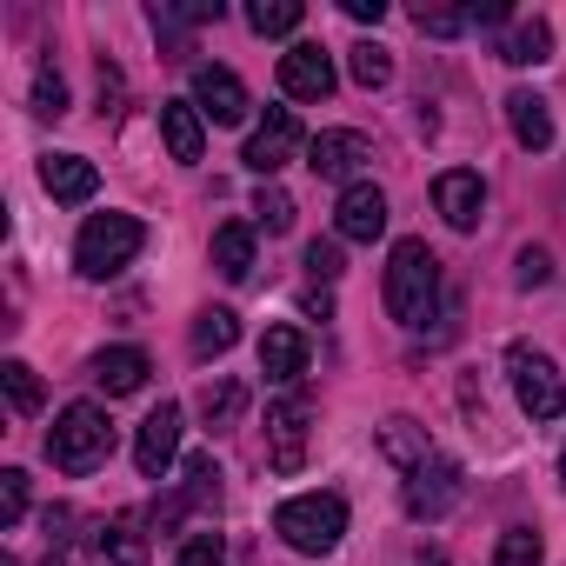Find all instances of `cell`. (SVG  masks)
<instances>
[{"label": "cell", "mask_w": 566, "mask_h": 566, "mask_svg": "<svg viewBox=\"0 0 566 566\" xmlns=\"http://www.w3.org/2000/svg\"><path fill=\"white\" fill-rule=\"evenodd\" d=\"M387 314L407 334H420L440 314V260H433L427 240H394V253H387Z\"/></svg>", "instance_id": "1"}, {"label": "cell", "mask_w": 566, "mask_h": 566, "mask_svg": "<svg viewBox=\"0 0 566 566\" xmlns=\"http://www.w3.org/2000/svg\"><path fill=\"white\" fill-rule=\"evenodd\" d=\"M107 453H114V420L94 407V400H74V407H61V420H54V433H48V460L61 467V473H94V467H107Z\"/></svg>", "instance_id": "2"}, {"label": "cell", "mask_w": 566, "mask_h": 566, "mask_svg": "<svg viewBox=\"0 0 566 566\" xmlns=\"http://www.w3.org/2000/svg\"><path fill=\"white\" fill-rule=\"evenodd\" d=\"M273 533L294 553H334L340 533H347V500L340 493H294V500H280Z\"/></svg>", "instance_id": "3"}, {"label": "cell", "mask_w": 566, "mask_h": 566, "mask_svg": "<svg viewBox=\"0 0 566 566\" xmlns=\"http://www.w3.org/2000/svg\"><path fill=\"white\" fill-rule=\"evenodd\" d=\"M140 247H147V227H140L134 213H94V220L81 227V240H74V266H81L87 280H114Z\"/></svg>", "instance_id": "4"}, {"label": "cell", "mask_w": 566, "mask_h": 566, "mask_svg": "<svg viewBox=\"0 0 566 566\" xmlns=\"http://www.w3.org/2000/svg\"><path fill=\"white\" fill-rule=\"evenodd\" d=\"M506 380H513L526 420H559V413H566V374H559L539 347L513 340V347H506Z\"/></svg>", "instance_id": "5"}, {"label": "cell", "mask_w": 566, "mask_h": 566, "mask_svg": "<svg viewBox=\"0 0 566 566\" xmlns=\"http://www.w3.org/2000/svg\"><path fill=\"white\" fill-rule=\"evenodd\" d=\"M307 433H314V400L307 394H287L266 407V460L280 473H301L307 467Z\"/></svg>", "instance_id": "6"}, {"label": "cell", "mask_w": 566, "mask_h": 566, "mask_svg": "<svg viewBox=\"0 0 566 566\" xmlns=\"http://www.w3.org/2000/svg\"><path fill=\"white\" fill-rule=\"evenodd\" d=\"M301 147H307V134H301L294 107H266V120H260V127L247 134V154H240V160H247V167H253L260 180H273V174L287 167V160H294Z\"/></svg>", "instance_id": "7"}, {"label": "cell", "mask_w": 566, "mask_h": 566, "mask_svg": "<svg viewBox=\"0 0 566 566\" xmlns=\"http://www.w3.org/2000/svg\"><path fill=\"white\" fill-rule=\"evenodd\" d=\"M400 500H407V513H413V520H447V513H453V500H460V467H453V460H440V453H433V460H420V467L407 473V493H400Z\"/></svg>", "instance_id": "8"}, {"label": "cell", "mask_w": 566, "mask_h": 566, "mask_svg": "<svg viewBox=\"0 0 566 566\" xmlns=\"http://www.w3.org/2000/svg\"><path fill=\"white\" fill-rule=\"evenodd\" d=\"M280 94L294 101H327L334 94V54L321 41H294L287 54H280Z\"/></svg>", "instance_id": "9"}, {"label": "cell", "mask_w": 566, "mask_h": 566, "mask_svg": "<svg viewBox=\"0 0 566 566\" xmlns=\"http://www.w3.org/2000/svg\"><path fill=\"white\" fill-rule=\"evenodd\" d=\"M374 160V147H367V134H354V127H327V134H314L307 140V167L321 174V180H347L354 187V174Z\"/></svg>", "instance_id": "10"}, {"label": "cell", "mask_w": 566, "mask_h": 566, "mask_svg": "<svg viewBox=\"0 0 566 566\" xmlns=\"http://www.w3.org/2000/svg\"><path fill=\"white\" fill-rule=\"evenodd\" d=\"M174 453H180V407L160 400V407L140 420V433H134V467H140L147 480H167Z\"/></svg>", "instance_id": "11"}, {"label": "cell", "mask_w": 566, "mask_h": 566, "mask_svg": "<svg viewBox=\"0 0 566 566\" xmlns=\"http://www.w3.org/2000/svg\"><path fill=\"white\" fill-rule=\"evenodd\" d=\"M193 107H200L213 127H240L253 101H247V87H240L233 67H193Z\"/></svg>", "instance_id": "12"}, {"label": "cell", "mask_w": 566, "mask_h": 566, "mask_svg": "<svg viewBox=\"0 0 566 566\" xmlns=\"http://www.w3.org/2000/svg\"><path fill=\"white\" fill-rule=\"evenodd\" d=\"M433 207L447 213V227L473 233V227L486 220V180H480L473 167H447V174L433 180Z\"/></svg>", "instance_id": "13"}, {"label": "cell", "mask_w": 566, "mask_h": 566, "mask_svg": "<svg viewBox=\"0 0 566 566\" xmlns=\"http://www.w3.org/2000/svg\"><path fill=\"white\" fill-rule=\"evenodd\" d=\"M334 227H340V240H380L387 233V193L374 187V180H354L347 193H340V207H334Z\"/></svg>", "instance_id": "14"}, {"label": "cell", "mask_w": 566, "mask_h": 566, "mask_svg": "<svg viewBox=\"0 0 566 566\" xmlns=\"http://www.w3.org/2000/svg\"><path fill=\"white\" fill-rule=\"evenodd\" d=\"M260 374H266L273 387H301V374H307V334H301V327H266V340H260Z\"/></svg>", "instance_id": "15"}, {"label": "cell", "mask_w": 566, "mask_h": 566, "mask_svg": "<svg viewBox=\"0 0 566 566\" xmlns=\"http://www.w3.org/2000/svg\"><path fill=\"white\" fill-rule=\"evenodd\" d=\"M41 187H48L54 200H74V207H81V200L101 193V167H94L87 154H48V160H41Z\"/></svg>", "instance_id": "16"}, {"label": "cell", "mask_w": 566, "mask_h": 566, "mask_svg": "<svg viewBox=\"0 0 566 566\" xmlns=\"http://www.w3.org/2000/svg\"><path fill=\"white\" fill-rule=\"evenodd\" d=\"M506 127H513V140H520L526 154H546V147H553V107H546L533 87H513V94H506Z\"/></svg>", "instance_id": "17"}, {"label": "cell", "mask_w": 566, "mask_h": 566, "mask_svg": "<svg viewBox=\"0 0 566 566\" xmlns=\"http://www.w3.org/2000/svg\"><path fill=\"white\" fill-rule=\"evenodd\" d=\"M87 546H94V566H147V533H140V520H134V513L107 520Z\"/></svg>", "instance_id": "18"}, {"label": "cell", "mask_w": 566, "mask_h": 566, "mask_svg": "<svg viewBox=\"0 0 566 566\" xmlns=\"http://www.w3.org/2000/svg\"><path fill=\"white\" fill-rule=\"evenodd\" d=\"M160 140H167V154H174L180 167H193L200 147H207V134H200V107H193V101H160Z\"/></svg>", "instance_id": "19"}, {"label": "cell", "mask_w": 566, "mask_h": 566, "mask_svg": "<svg viewBox=\"0 0 566 566\" xmlns=\"http://www.w3.org/2000/svg\"><path fill=\"white\" fill-rule=\"evenodd\" d=\"M147 354L140 347H107V354H94V380H101V394L107 400H120V394H140L147 387Z\"/></svg>", "instance_id": "20"}, {"label": "cell", "mask_w": 566, "mask_h": 566, "mask_svg": "<svg viewBox=\"0 0 566 566\" xmlns=\"http://www.w3.org/2000/svg\"><path fill=\"white\" fill-rule=\"evenodd\" d=\"M380 453L394 460V467H420V460H433V440H427V427L420 420H407V413H394L387 427H380Z\"/></svg>", "instance_id": "21"}, {"label": "cell", "mask_w": 566, "mask_h": 566, "mask_svg": "<svg viewBox=\"0 0 566 566\" xmlns=\"http://www.w3.org/2000/svg\"><path fill=\"white\" fill-rule=\"evenodd\" d=\"M213 266H220L227 280H247V273H253V227H247V220L213 227Z\"/></svg>", "instance_id": "22"}, {"label": "cell", "mask_w": 566, "mask_h": 566, "mask_svg": "<svg viewBox=\"0 0 566 566\" xmlns=\"http://www.w3.org/2000/svg\"><path fill=\"white\" fill-rule=\"evenodd\" d=\"M500 61H506V67H539V61H553V28H546V21H520V28L500 41Z\"/></svg>", "instance_id": "23"}, {"label": "cell", "mask_w": 566, "mask_h": 566, "mask_svg": "<svg viewBox=\"0 0 566 566\" xmlns=\"http://www.w3.org/2000/svg\"><path fill=\"white\" fill-rule=\"evenodd\" d=\"M233 340H240V314H233V307H207V314L193 321V360H220Z\"/></svg>", "instance_id": "24"}, {"label": "cell", "mask_w": 566, "mask_h": 566, "mask_svg": "<svg viewBox=\"0 0 566 566\" xmlns=\"http://www.w3.org/2000/svg\"><path fill=\"white\" fill-rule=\"evenodd\" d=\"M240 413H247V387L240 380H207L200 387V420L220 433V427H240Z\"/></svg>", "instance_id": "25"}, {"label": "cell", "mask_w": 566, "mask_h": 566, "mask_svg": "<svg viewBox=\"0 0 566 566\" xmlns=\"http://www.w3.org/2000/svg\"><path fill=\"white\" fill-rule=\"evenodd\" d=\"M301 21H307L301 0H253V8H247V28H253V34H266V41L301 34Z\"/></svg>", "instance_id": "26"}, {"label": "cell", "mask_w": 566, "mask_h": 566, "mask_svg": "<svg viewBox=\"0 0 566 566\" xmlns=\"http://www.w3.org/2000/svg\"><path fill=\"white\" fill-rule=\"evenodd\" d=\"M347 74H354V87H387L394 81V54L380 41H354L347 48Z\"/></svg>", "instance_id": "27"}, {"label": "cell", "mask_w": 566, "mask_h": 566, "mask_svg": "<svg viewBox=\"0 0 566 566\" xmlns=\"http://www.w3.org/2000/svg\"><path fill=\"white\" fill-rule=\"evenodd\" d=\"M493 566H546V546H539V533H533V526H506V533H500V553H493Z\"/></svg>", "instance_id": "28"}, {"label": "cell", "mask_w": 566, "mask_h": 566, "mask_svg": "<svg viewBox=\"0 0 566 566\" xmlns=\"http://www.w3.org/2000/svg\"><path fill=\"white\" fill-rule=\"evenodd\" d=\"M180 500H187V506H213V500H220V467H213V453H193V460H187Z\"/></svg>", "instance_id": "29"}, {"label": "cell", "mask_w": 566, "mask_h": 566, "mask_svg": "<svg viewBox=\"0 0 566 566\" xmlns=\"http://www.w3.org/2000/svg\"><path fill=\"white\" fill-rule=\"evenodd\" d=\"M0 387H8L14 413H41V380H34L28 360H8V367H0Z\"/></svg>", "instance_id": "30"}, {"label": "cell", "mask_w": 566, "mask_h": 566, "mask_svg": "<svg viewBox=\"0 0 566 566\" xmlns=\"http://www.w3.org/2000/svg\"><path fill=\"white\" fill-rule=\"evenodd\" d=\"M253 220H260L266 233H287V227H294V200L280 193V187H260V193H253Z\"/></svg>", "instance_id": "31"}, {"label": "cell", "mask_w": 566, "mask_h": 566, "mask_svg": "<svg viewBox=\"0 0 566 566\" xmlns=\"http://www.w3.org/2000/svg\"><path fill=\"white\" fill-rule=\"evenodd\" d=\"M21 520H28V473L8 467L0 473V526H21Z\"/></svg>", "instance_id": "32"}, {"label": "cell", "mask_w": 566, "mask_h": 566, "mask_svg": "<svg viewBox=\"0 0 566 566\" xmlns=\"http://www.w3.org/2000/svg\"><path fill=\"white\" fill-rule=\"evenodd\" d=\"M413 28L420 34H467L473 28V8H460V14L453 8H413Z\"/></svg>", "instance_id": "33"}, {"label": "cell", "mask_w": 566, "mask_h": 566, "mask_svg": "<svg viewBox=\"0 0 566 566\" xmlns=\"http://www.w3.org/2000/svg\"><path fill=\"white\" fill-rule=\"evenodd\" d=\"M34 114H41V120H61V114H67V81H61L54 67H41V81H34Z\"/></svg>", "instance_id": "34"}, {"label": "cell", "mask_w": 566, "mask_h": 566, "mask_svg": "<svg viewBox=\"0 0 566 566\" xmlns=\"http://www.w3.org/2000/svg\"><path fill=\"white\" fill-rule=\"evenodd\" d=\"M174 566H227V553H220V539L213 533H193L187 546H180V559Z\"/></svg>", "instance_id": "35"}, {"label": "cell", "mask_w": 566, "mask_h": 566, "mask_svg": "<svg viewBox=\"0 0 566 566\" xmlns=\"http://www.w3.org/2000/svg\"><path fill=\"white\" fill-rule=\"evenodd\" d=\"M553 273V260H546V247H520V287H539V280Z\"/></svg>", "instance_id": "36"}, {"label": "cell", "mask_w": 566, "mask_h": 566, "mask_svg": "<svg viewBox=\"0 0 566 566\" xmlns=\"http://www.w3.org/2000/svg\"><path fill=\"white\" fill-rule=\"evenodd\" d=\"M307 266H314L321 280H334V273H340V247H334V240H314V247H307Z\"/></svg>", "instance_id": "37"}, {"label": "cell", "mask_w": 566, "mask_h": 566, "mask_svg": "<svg viewBox=\"0 0 566 566\" xmlns=\"http://www.w3.org/2000/svg\"><path fill=\"white\" fill-rule=\"evenodd\" d=\"M340 8H347V21H360V28H367V21H374V28L387 21V0H340Z\"/></svg>", "instance_id": "38"}, {"label": "cell", "mask_w": 566, "mask_h": 566, "mask_svg": "<svg viewBox=\"0 0 566 566\" xmlns=\"http://www.w3.org/2000/svg\"><path fill=\"white\" fill-rule=\"evenodd\" d=\"M41 526H48V539L61 546V539H67V526H74V513H67V506H48V513H41Z\"/></svg>", "instance_id": "39"}, {"label": "cell", "mask_w": 566, "mask_h": 566, "mask_svg": "<svg viewBox=\"0 0 566 566\" xmlns=\"http://www.w3.org/2000/svg\"><path fill=\"white\" fill-rule=\"evenodd\" d=\"M559 480H566V447H559Z\"/></svg>", "instance_id": "40"}]
</instances>
